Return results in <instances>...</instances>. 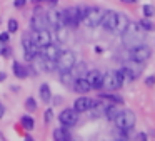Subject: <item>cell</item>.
I'll use <instances>...</instances> for the list:
<instances>
[{
  "label": "cell",
  "instance_id": "6da1fadb",
  "mask_svg": "<svg viewBox=\"0 0 155 141\" xmlns=\"http://www.w3.org/2000/svg\"><path fill=\"white\" fill-rule=\"evenodd\" d=\"M145 37H147V32H145L138 24L130 22L128 27L125 28L124 33H122V42H124L125 48L128 50V48H132V47H137V45L143 43Z\"/></svg>",
  "mask_w": 155,
  "mask_h": 141
},
{
  "label": "cell",
  "instance_id": "7a4b0ae2",
  "mask_svg": "<svg viewBox=\"0 0 155 141\" xmlns=\"http://www.w3.org/2000/svg\"><path fill=\"white\" fill-rule=\"evenodd\" d=\"M135 121H137L135 113L130 110H120L117 113V116L114 118V123L117 126V130H128L130 131L135 126Z\"/></svg>",
  "mask_w": 155,
  "mask_h": 141
},
{
  "label": "cell",
  "instance_id": "3957f363",
  "mask_svg": "<svg viewBox=\"0 0 155 141\" xmlns=\"http://www.w3.org/2000/svg\"><path fill=\"white\" fill-rule=\"evenodd\" d=\"M102 17H104V10H102L100 7H85L82 22H84L85 27L95 28V27H98V25H100Z\"/></svg>",
  "mask_w": 155,
  "mask_h": 141
},
{
  "label": "cell",
  "instance_id": "277c9868",
  "mask_svg": "<svg viewBox=\"0 0 155 141\" xmlns=\"http://www.w3.org/2000/svg\"><path fill=\"white\" fill-rule=\"evenodd\" d=\"M152 57V48L145 43H140L137 47L128 48V60L130 61H137V63H145L148 61Z\"/></svg>",
  "mask_w": 155,
  "mask_h": 141
},
{
  "label": "cell",
  "instance_id": "5b68a950",
  "mask_svg": "<svg viewBox=\"0 0 155 141\" xmlns=\"http://www.w3.org/2000/svg\"><path fill=\"white\" fill-rule=\"evenodd\" d=\"M84 12H85V7H68V8H65V10H62V14H64V24H65V27L75 28L82 22Z\"/></svg>",
  "mask_w": 155,
  "mask_h": 141
},
{
  "label": "cell",
  "instance_id": "8992f818",
  "mask_svg": "<svg viewBox=\"0 0 155 141\" xmlns=\"http://www.w3.org/2000/svg\"><path fill=\"white\" fill-rule=\"evenodd\" d=\"M75 63H77V58H75V53L70 50H62L60 55H58L57 61H55V68H57L58 71H70L72 68L75 67Z\"/></svg>",
  "mask_w": 155,
  "mask_h": 141
},
{
  "label": "cell",
  "instance_id": "52a82bcc",
  "mask_svg": "<svg viewBox=\"0 0 155 141\" xmlns=\"http://www.w3.org/2000/svg\"><path fill=\"white\" fill-rule=\"evenodd\" d=\"M124 83L125 81H124V77H122L120 70H110L104 75V88L108 91L118 90Z\"/></svg>",
  "mask_w": 155,
  "mask_h": 141
},
{
  "label": "cell",
  "instance_id": "ba28073f",
  "mask_svg": "<svg viewBox=\"0 0 155 141\" xmlns=\"http://www.w3.org/2000/svg\"><path fill=\"white\" fill-rule=\"evenodd\" d=\"M58 121H60L65 128L75 126V124L78 123V113L74 108H65V110H62L60 114H58Z\"/></svg>",
  "mask_w": 155,
  "mask_h": 141
},
{
  "label": "cell",
  "instance_id": "9c48e42d",
  "mask_svg": "<svg viewBox=\"0 0 155 141\" xmlns=\"http://www.w3.org/2000/svg\"><path fill=\"white\" fill-rule=\"evenodd\" d=\"M22 47H24L25 60H27V61H34L35 57L40 53V48L34 43V40H32L30 37H24V40H22Z\"/></svg>",
  "mask_w": 155,
  "mask_h": 141
},
{
  "label": "cell",
  "instance_id": "30bf717a",
  "mask_svg": "<svg viewBox=\"0 0 155 141\" xmlns=\"http://www.w3.org/2000/svg\"><path fill=\"white\" fill-rule=\"evenodd\" d=\"M30 38L34 40V43L37 45L38 48H44V47H47L48 43H52V35L47 28H44V30H35L34 33L30 35Z\"/></svg>",
  "mask_w": 155,
  "mask_h": 141
},
{
  "label": "cell",
  "instance_id": "8fae6325",
  "mask_svg": "<svg viewBox=\"0 0 155 141\" xmlns=\"http://www.w3.org/2000/svg\"><path fill=\"white\" fill-rule=\"evenodd\" d=\"M85 80L88 81V85H90L92 90H100V88H104V73H100L98 70L87 71Z\"/></svg>",
  "mask_w": 155,
  "mask_h": 141
},
{
  "label": "cell",
  "instance_id": "7c38bea8",
  "mask_svg": "<svg viewBox=\"0 0 155 141\" xmlns=\"http://www.w3.org/2000/svg\"><path fill=\"white\" fill-rule=\"evenodd\" d=\"M30 27L34 28V30H44V28H47L48 27L47 14L42 12L40 8H37L35 14H34V17H32V20H30Z\"/></svg>",
  "mask_w": 155,
  "mask_h": 141
},
{
  "label": "cell",
  "instance_id": "4fadbf2b",
  "mask_svg": "<svg viewBox=\"0 0 155 141\" xmlns=\"http://www.w3.org/2000/svg\"><path fill=\"white\" fill-rule=\"evenodd\" d=\"M117 14L118 12H115V10H104V17H102L100 25L107 32H112V33H114L115 24H117Z\"/></svg>",
  "mask_w": 155,
  "mask_h": 141
},
{
  "label": "cell",
  "instance_id": "5bb4252c",
  "mask_svg": "<svg viewBox=\"0 0 155 141\" xmlns=\"http://www.w3.org/2000/svg\"><path fill=\"white\" fill-rule=\"evenodd\" d=\"M60 52H62V50L58 48V45H55V43H48L47 47L42 48L38 55H42V57L47 58V60L57 61V58H58V55H60Z\"/></svg>",
  "mask_w": 155,
  "mask_h": 141
},
{
  "label": "cell",
  "instance_id": "9a60e30c",
  "mask_svg": "<svg viewBox=\"0 0 155 141\" xmlns=\"http://www.w3.org/2000/svg\"><path fill=\"white\" fill-rule=\"evenodd\" d=\"M92 106H94V100H90L88 96H80V98H77L75 103H74V110L77 111V113L88 111Z\"/></svg>",
  "mask_w": 155,
  "mask_h": 141
},
{
  "label": "cell",
  "instance_id": "2e32d148",
  "mask_svg": "<svg viewBox=\"0 0 155 141\" xmlns=\"http://www.w3.org/2000/svg\"><path fill=\"white\" fill-rule=\"evenodd\" d=\"M72 85H74V90L77 91V93H80V95H85V93H88V91L92 90L90 85H88V81L85 80V77H78V78H75Z\"/></svg>",
  "mask_w": 155,
  "mask_h": 141
},
{
  "label": "cell",
  "instance_id": "e0dca14e",
  "mask_svg": "<svg viewBox=\"0 0 155 141\" xmlns=\"http://www.w3.org/2000/svg\"><path fill=\"white\" fill-rule=\"evenodd\" d=\"M128 24H130V20H128L127 15H125V14H117V24H115L114 33L122 35V33H124V30L128 27Z\"/></svg>",
  "mask_w": 155,
  "mask_h": 141
},
{
  "label": "cell",
  "instance_id": "ac0fdd59",
  "mask_svg": "<svg viewBox=\"0 0 155 141\" xmlns=\"http://www.w3.org/2000/svg\"><path fill=\"white\" fill-rule=\"evenodd\" d=\"M12 70H14V75L17 78H27L28 77V68L24 67L22 63H18V61H14V65H12Z\"/></svg>",
  "mask_w": 155,
  "mask_h": 141
},
{
  "label": "cell",
  "instance_id": "d6986e66",
  "mask_svg": "<svg viewBox=\"0 0 155 141\" xmlns=\"http://www.w3.org/2000/svg\"><path fill=\"white\" fill-rule=\"evenodd\" d=\"M38 93H40V98L44 103H48V101L52 100V90L50 86H48L47 83H42L40 88H38Z\"/></svg>",
  "mask_w": 155,
  "mask_h": 141
},
{
  "label": "cell",
  "instance_id": "ffe728a7",
  "mask_svg": "<svg viewBox=\"0 0 155 141\" xmlns=\"http://www.w3.org/2000/svg\"><path fill=\"white\" fill-rule=\"evenodd\" d=\"M70 134L65 128H55L54 130V141H68Z\"/></svg>",
  "mask_w": 155,
  "mask_h": 141
},
{
  "label": "cell",
  "instance_id": "44dd1931",
  "mask_svg": "<svg viewBox=\"0 0 155 141\" xmlns=\"http://www.w3.org/2000/svg\"><path fill=\"white\" fill-rule=\"evenodd\" d=\"M118 108H117V105H108V106H105V110H104V114L107 116V120H110V121H114V118L117 116V113H118Z\"/></svg>",
  "mask_w": 155,
  "mask_h": 141
},
{
  "label": "cell",
  "instance_id": "7402d4cb",
  "mask_svg": "<svg viewBox=\"0 0 155 141\" xmlns=\"http://www.w3.org/2000/svg\"><path fill=\"white\" fill-rule=\"evenodd\" d=\"M20 123H22V126H24L25 130H28V131L35 128V120L32 116H28V114H25V116L20 118Z\"/></svg>",
  "mask_w": 155,
  "mask_h": 141
},
{
  "label": "cell",
  "instance_id": "603a6c76",
  "mask_svg": "<svg viewBox=\"0 0 155 141\" xmlns=\"http://www.w3.org/2000/svg\"><path fill=\"white\" fill-rule=\"evenodd\" d=\"M70 71H72V75H74L75 78H78V77H85V75H87V67H85V63H80L78 67H74Z\"/></svg>",
  "mask_w": 155,
  "mask_h": 141
},
{
  "label": "cell",
  "instance_id": "cb8c5ba5",
  "mask_svg": "<svg viewBox=\"0 0 155 141\" xmlns=\"http://www.w3.org/2000/svg\"><path fill=\"white\" fill-rule=\"evenodd\" d=\"M60 80L64 81V85H67V86H70V85L74 83L75 77L72 75V71H62V73H60Z\"/></svg>",
  "mask_w": 155,
  "mask_h": 141
},
{
  "label": "cell",
  "instance_id": "d4e9b609",
  "mask_svg": "<svg viewBox=\"0 0 155 141\" xmlns=\"http://www.w3.org/2000/svg\"><path fill=\"white\" fill-rule=\"evenodd\" d=\"M100 98H102V100H110L112 103H115V105H122V103H124V100H122L118 95H110V93H108V95H100Z\"/></svg>",
  "mask_w": 155,
  "mask_h": 141
},
{
  "label": "cell",
  "instance_id": "484cf974",
  "mask_svg": "<svg viewBox=\"0 0 155 141\" xmlns=\"http://www.w3.org/2000/svg\"><path fill=\"white\" fill-rule=\"evenodd\" d=\"M25 110H27V111H35V110H37V101H35L32 96L25 100Z\"/></svg>",
  "mask_w": 155,
  "mask_h": 141
},
{
  "label": "cell",
  "instance_id": "4316f807",
  "mask_svg": "<svg viewBox=\"0 0 155 141\" xmlns=\"http://www.w3.org/2000/svg\"><path fill=\"white\" fill-rule=\"evenodd\" d=\"M138 25H140V27L143 28L145 32H152V30H153V24H152L148 18H143V20H140V22H138Z\"/></svg>",
  "mask_w": 155,
  "mask_h": 141
},
{
  "label": "cell",
  "instance_id": "83f0119b",
  "mask_svg": "<svg viewBox=\"0 0 155 141\" xmlns=\"http://www.w3.org/2000/svg\"><path fill=\"white\" fill-rule=\"evenodd\" d=\"M142 12H143L145 18H150V17H153V14H155V8L152 7V5H143V8H142Z\"/></svg>",
  "mask_w": 155,
  "mask_h": 141
},
{
  "label": "cell",
  "instance_id": "f1b7e54d",
  "mask_svg": "<svg viewBox=\"0 0 155 141\" xmlns=\"http://www.w3.org/2000/svg\"><path fill=\"white\" fill-rule=\"evenodd\" d=\"M15 32H18V22L15 18H10L8 20V33H15Z\"/></svg>",
  "mask_w": 155,
  "mask_h": 141
},
{
  "label": "cell",
  "instance_id": "f546056e",
  "mask_svg": "<svg viewBox=\"0 0 155 141\" xmlns=\"http://www.w3.org/2000/svg\"><path fill=\"white\" fill-rule=\"evenodd\" d=\"M52 118H54V111H52V108H48V110H45V113H44V121H45V124H48L52 121Z\"/></svg>",
  "mask_w": 155,
  "mask_h": 141
},
{
  "label": "cell",
  "instance_id": "4dcf8cb0",
  "mask_svg": "<svg viewBox=\"0 0 155 141\" xmlns=\"http://www.w3.org/2000/svg\"><path fill=\"white\" fill-rule=\"evenodd\" d=\"M8 42H10V33H8V32H2V33H0V43L7 45Z\"/></svg>",
  "mask_w": 155,
  "mask_h": 141
},
{
  "label": "cell",
  "instance_id": "1f68e13d",
  "mask_svg": "<svg viewBox=\"0 0 155 141\" xmlns=\"http://www.w3.org/2000/svg\"><path fill=\"white\" fill-rule=\"evenodd\" d=\"M25 4H27V0H14V7L15 8H24Z\"/></svg>",
  "mask_w": 155,
  "mask_h": 141
},
{
  "label": "cell",
  "instance_id": "d6a6232c",
  "mask_svg": "<svg viewBox=\"0 0 155 141\" xmlns=\"http://www.w3.org/2000/svg\"><path fill=\"white\" fill-rule=\"evenodd\" d=\"M145 85H147V86H153L155 85V77H147L145 78Z\"/></svg>",
  "mask_w": 155,
  "mask_h": 141
},
{
  "label": "cell",
  "instance_id": "836d02e7",
  "mask_svg": "<svg viewBox=\"0 0 155 141\" xmlns=\"http://www.w3.org/2000/svg\"><path fill=\"white\" fill-rule=\"evenodd\" d=\"M137 141H147V134H145V133L137 134Z\"/></svg>",
  "mask_w": 155,
  "mask_h": 141
},
{
  "label": "cell",
  "instance_id": "e575fe53",
  "mask_svg": "<svg viewBox=\"0 0 155 141\" xmlns=\"http://www.w3.org/2000/svg\"><path fill=\"white\" fill-rule=\"evenodd\" d=\"M10 53H12L10 48H2V55H4V57H8Z\"/></svg>",
  "mask_w": 155,
  "mask_h": 141
},
{
  "label": "cell",
  "instance_id": "d590c367",
  "mask_svg": "<svg viewBox=\"0 0 155 141\" xmlns=\"http://www.w3.org/2000/svg\"><path fill=\"white\" fill-rule=\"evenodd\" d=\"M44 4H48V5H57L58 0H44Z\"/></svg>",
  "mask_w": 155,
  "mask_h": 141
},
{
  "label": "cell",
  "instance_id": "8d00e7d4",
  "mask_svg": "<svg viewBox=\"0 0 155 141\" xmlns=\"http://www.w3.org/2000/svg\"><path fill=\"white\" fill-rule=\"evenodd\" d=\"M4 114H5V108H4V105L0 103V118H4Z\"/></svg>",
  "mask_w": 155,
  "mask_h": 141
},
{
  "label": "cell",
  "instance_id": "74e56055",
  "mask_svg": "<svg viewBox=\"0 0 155 141\" xmlns=\"http://www.w3.org/2000/svg\"><path fill=\"white\" fill-rule=\"evenodd\" d=\"M122 4H137L138 0H120Z\"/></svg>",
  "mask_w": 155,
  "mask_h": 141
},
{
  "label": "cell",
  "instance_id": "f35d334b",
  "mask_svg": "<svg viewBox=\"0 0 155 141\" xmlns=\"http://www.w3.org/2000/svg\"><path fill=\"white\" fill-rule=\"evenodd\" d=\"M54 103L55 105H60L62 103V98H54Z\"/></svg>",
  "mask_w": 155,
  "mask_h": 141
},
{
  "label": "cell",
  "instance_id": "ab89813d",
  "mask_svg": "<svg viewBox=\"0 0 155 141\" xmlns=\"http://www.w3.org/2000/svg\"><path fill=\"white\" fill-rule=\"evenodd\" d=\"M5 78H7V75H5V73H2V71H0V81H4Z\"/></svg>",
  "mask_w": 155,
  "mask_h": 141
},
{
  "label": "cell",
  "instance_id": "60d3db41",
  "mask_svg": "<svg viewBox=\"0 0 155 141\" xmlns=\"http://www.w3.org/2000/svg\"><path fill=\"white\" fill-rule=\"evenodd\" d=\"M25 141H35V139L32 136H25Z\"/></svg>",
  "mask_w": 155,
  "mask_h": 141
},
{
  "label": "cell",
  "instance_id": "b9f144b4",
  "mask_svg": "<svg viewBox=\"0 0 155 141\" xmlns=\"http://www.w3.org/2000/svg\"><path fill=\"white\" fill-rule=\"evenodd\" d=\"M115 141H127V139H122V138H118V139H115Z\"/></svg>",
  "mask_w": 155,
  "mask_h": 141
},
{
  "label": "cell",
  "instance_id": "7bdbcfd3",
  "mask_svg": "<svg viewBox=\"0 0 155 141\" xmlns=\"http://www.w3.org/2000/svg\"><path fill=\"white\" fill-rule=\"evenodd\" d=\"M0 141H4V138H2V133H0Z\"/></svg>",
  "mask_w": 155,
  "mask_h": 141
},
{
  "label": "cell",
  "instance_id": "ee69618b",
  "mask_svg": "<svg viewBox=\"0 0 155 141\" xmlns=\"http://www.w3.org/2000/svg\"><path fill=\"white\" fill-rule=\"evenodd\" d=\"M68 141H72V139H68Z\"/></svg>",
  "mask_w": 155,
  "mask_h": 141
}]
</instances>
